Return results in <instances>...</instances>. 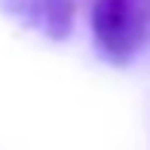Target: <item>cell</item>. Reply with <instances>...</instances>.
<instances>
[{"label": "cell", "instance_id": "cell-1", "mask_svg": "<svg viewBox=\"0 0 150 150\" xmlns=\"http://www.w3.org/2000/svg\"><path fill=\"white\" fill-rule=\"evenodd\" d=\"M92 40L110 64H129L150 46V0H95Z\"/></svg>", "mask_w": 150, "mask_h": 150}, {"label": "cell", "instance_id": "cell-2", "mask_svg": "<svg viewBox=\"0 0 150 150\" xmlns=\"http://www.w3.org/2000/svg\"><path fill=\"white\" fill-rule=\"evenodd\" d=\"M0 12L22 28L46 37L49 43L67 40L77 22L74 0H0Z\"/></svg>", "mask_w": 150, "mask_h": 150}]
</instances>
